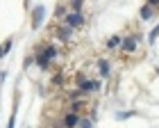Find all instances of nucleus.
<instances>
[{"instance_id": "nucleus-6", "label": "nucleus", "mask_w": 159, "mask_h": 128, "mask_svg": "<svg viewBox=\"0 0 159 128\" xmlns=\"http://www.w3.org/2000/svg\"><path fill=\"white\" fill-rule=\"evenodd\" d=\"M43 18H46V7L43 5H37L32 12V30H39L43 25Z\"/></svg>"}, {"instance_id": "nucleus-13", "label": "nucleus", "mask_w": 159, "mask_h": 128, "mask_svg": "<svg viewBox=\"0 0 159 128\" xmlns=\"http://www.w3.org/2000/svg\"><path fill=\"white\" fill-rule=\"evenodd\" d=\"M64 80H66V73H64V71H57V76L52 78V87H61Z\"/></svg>"}, {"instance_id": "nucleus-9", "label": "nucleus", "mask_w": 159, "mask_h": 128, "mask_svg": "<svg viewBox=\"0 0 159 128\" xmlns=\"http://www.w3.org/2000/svg\"><path fill=\"white\" fill-rule=\"evenodd\" d=\"M139 16H141V21H150V18H155V16H157V12L152 9V7L143 5V7H141V12H139Z\"/></svg>"}, {"instance_id": "nucleus-2", "label": "nucleus", "mask_w": 159, "mask_h": 128, "mask_svg": "<svg viewBox=\"0 0 159 128\" xmlns=\"http://www.w3.org/2000/svg\"><path fill=\"white\" fill-rule=\"evenodd\" d=\"M59 23L68 25L70 30H77V27H84L86 18H84V14H82V12H66V16H64Z\"/></svg>"}, {"instance_id": "nucleus-17", "label": "nucleus", "mask_w": 159, "mask_h": 128, "mask_svg": "<svg viewBox=\"0 0 159 128\" xmlns=\"http://www.w3.org/2000/svg\"><path fill=\"white\" fill-rule=\"evenodd\" d=\"M16 126V110H11V117H9V124H7V128H14Z\"/></svg>"}, {"instance_id": "nucleus-5", "label": "nucleus", "mask_w": 159, "mask_h": 128, "mask_svg": "<svg viewBox=\"0 0 159 128\" xmlns=\"http://www.w3.org/2000/svg\"><path fill=\"white\" fill-rule=\"evenodd\" d=\"M52 37L59 39V41H70L73 39V30L64 23H57V25H52Z\"/></svg>"}, {"instance_id": "nucleus-18", "label": "nucleus", "mask_w": 159, "mask_h": 128, "mask_svg": "<svg viewBox=\"0 0 159 128\" xmlns=\"http://www.w3.org/2000/svg\"><path fill=\"white\" fill-rule=\"evenodd\" d=\"M146 5H148V7H152L155 12H159V0H146Z\"/></svg>"}, {"instance_id": "nucleus-3", "label": "nucleus", "mask_w": 159, "mask_h": 128, "mask_svg": "<svg viewBox=\"0 0 159 128\" xmlns=\"http://www.w3.org/2000/svg\"><path fill=\"white\" fill-rule=\"evenodd\" d=\"M139 41H141V34H127V37H123L120 41V53H125V55H134L136 53V48H139Z\"/></svg>"}, {"instance_id": "nucleus-16", "label": "nucleus", "mask_w": 159, "mask_h": 128, "mask_svg": "<svg viewBox=\"0 0 159 128\" xmlns=\"http://www.w3.org/2000/svg\"><path fill=\"white\" fill-rule=\"evenodd\" d=\"M157 37H159V23H157V27H152V30H150V37H148V41H150V44H155V41H157Z\"/></svg>"}, {"instance_id": "nucleus-10", "label": "nucleus", "mask_w": 159, "mask_h": 128, "mask_svg": "<svg viewBox=\"0 0 159 128\" xmlns=\"http://www.w3.org/2000/svg\"><path fill=\"white\" fill-rule=\"evenodd\" d=\"M109 69L111 66H109V62H107V60H100L98 62V73L102 76V78H109Z\"/></svg>"}, {"instance_id": "nucleus-1", "label": "nucleus", "mask_w": 159, "mask_h": 128, "mask_svg": "<svg viewBox=\"0 0 159 128\" xmlns=\"http://www.w3.org/2000/svg\"><path fill=\"white\" fill-rule=\"evenodd\" d=\"M55 57H57V48H55V46H50V44H41V46H37V53H34V62L39 64V69L46 71L50 64L55 62Z\"/></svg>"}, {"instance_id": "nucleus-15", "label": "nucleus", "mask_w": 159, "mask_h": 128, "mask_svg": "<svg viewBox=\"0 0 159 128\" xmlns=\"http://www.w3.org/2000/svg\"><path fill=\"white\" fill-rule=\"evenodd\" d=\"M77 128H93V121L89 117H80V124H77Z\"/></svg>"}, {"instance_id": "nucleus-7", "label": "nucleus", "mask_w": 159, "mask_h": 128, "mask_svg": "<svg viewBox=\"0 0 159 128\" xmlns=\"http://www.w3.org/2000/svg\"><path fill=\"white\" fill-rule=\"evenodd\" d=\"M77 124H80V115L66 112V115L61 117V126H64V128H77Z\"/></svg>"}, {"instance_id": "nucleus-8", "label": "nucleus", "mask_w": 159, "mask_h": 128, "mask_svg": "<svg viewBox=\"0 0 159 128\" xmlns=\"http://www.w3.org/2000/svg\"><path fill=\"white\" fill-rule=\"evenodd\" d=\"M66 101L70 103V101H82V98H89V94L86 91H82V89H70V91H66Z\"/></svg>"}, {"instance_id": "nucleus-12", "label": "nucleus", "mask_w": 159, "mask_h": 128, "mask_svg": "<svg viewBox=\"0 0 159 128\" xmlns=\"http://www.w3.org/2000/svg\"><path fill=\"white\" fill-rule=\"evenodd\" d=\"M82 5H84V0H68L66 2L68 12H82Z\"/></svg>"}, {"instance_id": "nucleus-14", "label": "nucleus", "mask_w": 159, "mask_h": 128, "mask_svg": "<svg viewBox=\"0 0 159 128\" xmlns=\"http://www.w3.org/2000/svg\"><path fill=\"white\" fill-rule=\"evenodd\" d=\"M120 41H123L120 34H114V37L107 41V48H118V46H120Z\"/></svg>"}, {"instance_id": "nucleus-19", "label": "nucleus", "mask_w": 159, "mask_h": 128, "mask_svg": "<svg viewBox=\"0 0 159 128\" xmlns=\"http://www.w3.org/2000/svg\"><path fill=\"white\" fill-rule=\"evenodd\" d=\"M129 117H134V112H118L116 119H129Z\"/></svg>"}, {"instance_id": "nucleus-4", "label": "nucleus", "mask_w": 159, "mask_h": 128, "mask_svg": "<svg viewBox=\"0 0 159 128\" xmlns=\"http://www.w3.org/2000/svg\"><path fill=\"white\" fill-rule=\"evenodd\" d=\"M75 85H77V89H82V91H98L100 89V82L98 80H89L86 76H82V73H77L75 76Z\"/></svg>"}, {"instance_id": "nucleus-11", "label": "nucleus", "mask_w": 159, "mask_h": 128, "mask_svg": "<svg viewBox=\"0 0 159 128\" xmlns=\"http://www.w3.org/2000/svg\"><path fill=\"white\" fill-rule=\"evenodd\" d=\"M11 46H14V41H11V37H9V39H5L2 44H0V57H7V53L11 51Z\"/></svg>"}]
</instances>
